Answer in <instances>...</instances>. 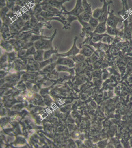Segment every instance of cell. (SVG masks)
I'll use <instances>...</instances> for the list:
<instances>
[{"label":"cell","mask_w":132,"mask_h":148,"mask_svg":"<svg viewBox=\"0 0 132 148\" xmlns=\"http://www.w3.org/2000/svg\"><path fill=\"white\" fill-rule=\"evenodd\" d=\"M57 34V29H55L51 37L42 38L35 42V47L37 49H53L52 41Z\"/></svg>","instance_id":"1"},{"label":"cell","mask_w":132,"mask_h":148,"mask_svg":"<svg viewBox=\"0 0 132 148\" xmlns=\"http://www.w3.org/2000/svg\"><path fill=\"white\" fill-rule=\"evenodd\" d=\"M61 10L62 12V14L65 16L72 15L75 16H78L80 14L82 13V12H84L83 8L82 6V0H77L75 7H74V9L70 11H68L66 9L65 7L64 6L62 7Z\"/></svg>","instance_id":"2"},{"label":"cell","mask_w":132,"mask_h":148,"mask_svg":"<svg viewBox=\"0 0 132 148\" xmlns=\"http://www.w3.org/2000/svg\"><path fill=\"white\" fill-rule=\"evenodd\" d=\"M124 19L122 17L117 16L114 14V10L109 11V16L107 19V25L114 28H117V25L119 23L124 21Z\"/></svg>","instance_id":"3"},{"label":"cell","mask_w":132,"mask_h":148,"mask_svg":"<svg viewBox=\"0 0 132 148\" xmlns=\"http://www.w3.org/2000/svg\"><path fill=\"white\" fill-rule=\"evenodd\" d=\"M70 0H45L40 3L41 5H49L60 10L65 3L69 2Z\"/></svg>","instance_id":"4"},{"label":"cell","mask_w":132,"mask_h":148,"mask_svg":"<svg viewBox=\"0 0 132 148\" xmlns=\"http://www.w3.org/2000/svg\"><path fill=\"white\" fill-rule=\"evenodd\" d=\"M78 39V37H75L74 39V45L72 46V47L71 48L70 50L67 52L62 53V54H58V56L62 57H65V56H75L80 51L79 49L77 47V41Z\"/></svg>","instance_id":"5"},{"label":"cell","mask_w":132,"mask_h":148,"mask_svg":"<svg viewBox=\"0 0 132 148\" xmlns=\"http://www.w3.org/2000/svg\"><path fill=\"white\" fill-rule=\"evenodd\" d=\"M107 20H105L103 22H100L97 28L95 29L93 32L98 34H104L105 33V32H107Z\"/></svg>","instance_id":"6"},{"label":"cell","mask_w":132,"mask_h":148,"mask_svg":"<svg viewBox=\"0 0 132 148\" xmlns=\"http://www.w3.org/2000/svg\"><path fill=\"white\" fill-rule=\"evenodd\" d=\"M42 10L44 11L49 12L50 13L54 14L57 16H60L62 14L61 10L56 8L55 7H52L49 5H42Z\"/></svg>","instance_id":"7"},{"label":"cell","mask_w":132,"mask_h":148,"mask_svg":"<svg viewBox=\"0 0 132 148\" xmlns=\"http://www.w3.org/2000/svg\"><path fill=\"white\" fill-rule=\"evenodd\" d=\"M68 16L66 18L67 23L65 25L63 26V29H65V30L70 29L71 28V23L72 22H74L76 20H78L77 16H75L72 15H68Z\"/></svg>","instance_id":"8"},{"label":"cell","mask_w":132,"mask_h":148,"mask_svg":"<svg viewBox=\"0 0 132 148\" xmlns=\"http://www.w3.org/2000/svg\"><path fill=\"white\" fill-rule=\"evenodd\" d=\"M92 16V14H89L88 12H82L81 14L77 16L78 18L83 20L84 21L88 22L89 20L90 19Z\"/></svg>","instance_id":"9"},{"label":"cell","mask_w":132,"mask_h":148,"mask_svg":"<svg viewBox=\"0 0 132 148\" xmlns=\"http://www.w3.org/2000/svg\"><path fill=\"white\" fill-rule=\"evenodd\" d=\"M82 6L83 8L84 12H88L89 14H92V7L91 5V3H89L87 2V0H82Z\"/></svg>","instance_id":"10"},{"label":"cell","mask_w":132,"mask_h":148,"mask_svg":"<svg viewBox=\"0 0 132 148\" xmlns=\"http://www.w3.org/2000/svg\"><path fill=\"white\" fill-rule=\"evenodd\" d=\"M99 23H100V21H99V19L93 17L92 16L88 21V23L89 24V25L94 29V30L97 28Z\"/></svg>","instance_id":"11"},{"label":"cell","mask_w":132,"mask_h":148,"mask_svg":"<svg viewBox=\"0 0 132 148\" xmlns=\"http://www.w3.org/2000/svg\"><path fill=\"white\" fill-rule=\"evenodd\" d=\"M33 11L34 15L36 16L39 15L43 11L42 5H40V3L35 4V7H34V9H33Z\"/></svg>","instance_id":"12"},{"label":"cell","mask_w":132,"mask_h":148,"mask_svg":"<svg viewBox=\"0 0 132 148\" xmlns=\"http://www.w3.org/2000/svg\"><path fill=\"white\" fill-rule=\"evenodd\" d=\"M10 9L8 8L7 6H5L2 9H1V19L3 20L5 17L7 16V15L10 12Z\"/></svg>","instance_id":"13"},{"label":"cell","mask_w":132,"mask_h":148,"mask_svg":"<svg viewBox=\"0 0 132 148\" xmlns=\"http://www.w3.org/2000/svg\"><path fill=\"white\" fill-rule=\"evenodd\" d=\"M102 14V11L101 8H97L94 10L92 12V16L96 18L99 19Z\"/></svg>","instance_id":"14"},{"label":"cell","mask_w":132,"mask_h":148,"mask_svg":"<svg viewBox=\"0 0 132 148\" xmlns=\"http://www.w3.org/2000/svg\"><path fill=\"white\" fill-rule=\"evenodd\" d=\"M57 50L53 49H49L48 51H45L44 52V58H47L49 57L51 54H53L54 53L57 52Z\"/></svg>","instance_id":"15"},{"label":"cell","mask_w":132,"mask_h":148,"mask_svg":"<svg viewBox=\"0 0 132 148\" xmlns=\"http://www.w3.org/2000/svg\"><path fill=\"white\" fill-rule=\"evenodd\" d=\"M81 53L83 54H85L87 55V56H89L90 54H92V49L90 48L85 47L81 51Z\"/></svg>","instance_id":"16"},{"label":"cell","mask_w":132,"mask_h":148,"mask_svg":"<svg viewBox=\"0 0 132 148\" xmlns=\"http://www.w3.org/2000/svg\"><path fill=\"white\" fill-rule=\"evenodd\" d=\"M1 9L3 8L5 6H7V1L6 0H1Z\"/></svg>","instance_id":"17"},{"label":"cell","mask_w":132,"mask_h":148,"mask_svg":"<svg viewBox=\"0 0 132 148\" xmlns=\"http://www.w3.org/2000/svg\"><path fill=\"white\" fill-rule=\"evenodd\" d=\"M100 1L101 2H103V0H100Z\"/></svg>","instance_id":"18"},{"label":"cell","mask_w":132,"mask_h":148,"mask_svg":"<svg viewBox=\"0 0 132 148\" xmlns=\"http://www.w3.org/2000/svg\"></svg>","instance_id":"19"},{"label":"cell","mask_w":132,"mask_h":148,"mask_svg":"<svg viewBox=\"0 0 132 148\" xmlns=\"http://www.w3.org/2000/svg\"></svg>","instance_id":"20"}]
</instances>
